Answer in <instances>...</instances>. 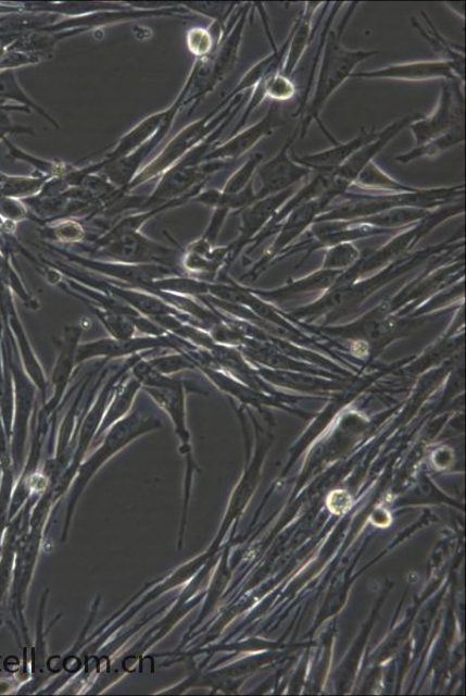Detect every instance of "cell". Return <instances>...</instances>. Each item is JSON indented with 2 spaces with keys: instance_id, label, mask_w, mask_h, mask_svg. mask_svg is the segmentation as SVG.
I'll use <instances>...</instances> for the list:
<instances>
[{
  "instance_id": "obj_1",
  "label": "cell",
  "mask_w": 466,
  "mask_h": 696,
  "mask_svg": "<svg viewBox=\"0 0 466 696\" xmlns=\"http://www.w3.org/2000/svg\"><path fill=\"white\" fill-rule=\"evenodd\" d=\"M357 7V2L351 3L341 23L336 29H330L326 35L313 98L306 102L305 108L297 116L300 119L299 137L302 139L306 136L311 124L316 122L324 135L335 145L338 144L329 129L324 126L320 114L327 101L337 92L339 87L351 78L356 66L378 54L377 50H351L342 45V34Z\"/></svg>"
},
{
  "instance_id": "obj_2",
  "label": "cell",
  "mask_w": 466,
  "mask_h": 696,
  "mask_svg": "<svg viewBox=\"0 0 466 696\" xmlns=\"http://www.w3.org/2000/svg\"><path fill=\"white\" fill-rule=\"evenodd\" d=\"M465 185L443 187H420L411 194L370 195L348 190L341 198L343 202L330 206L317 217L323 221H355L366 219L393 208L414 207L434 211L442 206L464 200Z\"/></svg>"
},
{
  "instance_id": "obj_3",
  "label": "cell",
  "mask_w": 466,
  "mask_h": 696,
  "mask_svg": "<svg viewBox=\"0 0 466 696\" xmlns=\"http://www.w3.org/2000/svg\"><path fill=\"white\" fill-rule=\"evenodd\" d=\"M249 96L250 94L239 95L227 107L218 103L211 113L184 127L176 136L169 139L158 156L153 157L138 172L126 194L130 195L136 188L159 179L165 171L178 164L186 154L202 144L205 138H209L237 109L244 107Z\"/></svg>"
},
{
  "instance_id": "obj_4",
  "label": "cell",
  "mask_w": 466,
  "mask_h": 696,
  "mask_svg": "<svg viewBox=\"0 0 466 696\" xmlns=\"http://www.w3.org/2000/svg\"><path fill=\"white\" fill-rule=\"evenodd\" d=\"M4 343L14 386V415L11 435V455L12 462L15 465H18L24 459L28 426L34 407H36L38 388L26 374L20 358L18 348H16L11 331L5 323Z\"/></svg>"
},
{
  "instance_id": "obj_5",
  "label": "cell",
  "mask_w": 466,
  "mask_h": 696,
  "mask_svg": "<svg viewBox=\"0 0 466 696\" xmlns=\"http://www.w3.org/2000/svg\"><path fill=\"white\" fill-rule=\"evenodd\" d=\"M90 257L128 265H161L184 273L180 268L182 250L166 247L142 232L121 236L91 250Z\"/></svg>"
},
{
  "instance_id": "obj_6",
  "label": "cell",
  "mask_w": 466,
  "mask_h": 696,
  "mask_svg": "<svg viewBox=\"0 0 466 696\" xmlns=\"http://www.w3.org/2000/svg\"><path fill=\"white\" fill-rule=\"evenodd\" d=\"M48 252L58 254L66 264L76 265L77 269L99 274L114 283L131 288L150 290V286L158 278L174 274H185L161 265H128L115 263L90 256H83L55 244L45 243Z\"/></svg>"
},
{
  "instance_id": "obj_7",
  "label": "cell",
  "mask_w": 466,
  "mask_h": 696,
  "mask_svg": "<svg viewBox=\"0 0 466 696\" xmlns=\"http://www.w3.org/2000/svg\"><path fill=\"white\" fill-rule=\"evenodd\" d=\"M137 406L123 420L114 424L105 434L103 444L95 452V455L84 463L80 469L79 483L89 481L97 472L101 464L105 463L111 457L133 440L141 437L149 432L163 427L161 418L155 414L152 407Z\"/></svg>"
},
{
  "instance_id": "obj_8",
  "label": "cell",
  "mask_w": 466,
  "mask_h": 696,
  "mask_svg": "<svg viewBox=\"0 0 466 696\" xmlns=\"http://www.w3.org/2000/svg\"><path fill=\"white\" fill-rule=\"evenodd\" d=\"M464 83L442 82L439 102L433 112L414 121L407 129L416 146H421L458 127H465Z\"/></svg>"
},
{
  "instance_id": "obj_9",
  "label": "cell",
  "mask_w": 466,
  "mask_h": 696,
  "mask_svg": "<svg viewBox=\"0 0 466 696\" xmlns=\"http://www.w3.org/2000/svg\"><path fill=\"white\" fill-rule=\"evenodd\" d=\"M194 347L197 346L171 334L163 337L135 336L129 339H114L110 337L84 344L80 343L77 352V364L79 365L93 359H102L103 361L118 358L127 359L138 355L163 350V348L174 350L175 352H184Z\"/></svg>"
},
{
  "instance_id": "obj_10",
  "label": "cell",
  "mask_w": 466,
  "mask_h": 696,
  "mask_svg": "<svg viewBox=\"0 0 466 696\" xmlns=\"http://www.w3.org/2000/svg\"><path fill=\"white\" fill-rule=\"evenodd\" d=\"M189 87H191V82L187 78L180 94L176 100L169 104L171 113L159 133L155 134L150 141L133 153L124 157V159L102 166L99 172L101 176L105 177L112 185L124 190L126 194L127 188L136 178L138 172L147 165L150 154L159 148L172 127H174L177 115L182 111V103L189 92Z\"/></svg>"
},
{
  "instance_id": "obj_11",
  "label": "cell",
  "mask_w": 466,
  "mask_h": 696,
  "mask_svg": "<svg viewBox=\"0 0 466 696\" xmlns=\"http://www.w3.org/2000/svg\"><path fill=\"white\" fill-rule=\"evenodd\" d=\"M212 177V174L203 164L188 166L178 163L162 174L158 186L154 187L151 195L144 197L140 212L166 206L180 199L192 201Z\"/></svg>"
},
{
  "instance_id": "obj_12",
  "label": "cell",
  "mask_w": 466,
  "mask_h": 696,
  "mask_svg": "<svg viewBox=\"0 0 466 696\" xmlns=\"http://www.w3.org/2000/svg\"><path fill=\"white\" fill-rule=\"evenodd\" d=\"M299 126L287 138L281 150L276 153L270 161L262 163L255 173V179L261 183V187L255 189L256 200H262L270 196L279 195L289 188L306 179L311 172L291 159L290 151L299 137Z\"/></svg>"
},
{
  "instance_id": "obj_13",
  "label": "cell",
  "mask_w": 466,
  "mask_h": 696,
  "mask_svg": "<svg viewBox=\"0 0 466 696\" xmlns=\"http://www.w3.org/2000/svg\"><path fill=\"white\" fill-rule=\"evenodd\" d=\"M85 322L66 325L61 338L55 340L58 350L53 373L50 376L49 386L53 387V395L46 400L39 415L49 420L63 402L68 383L74 376L77 364V352L80 339L86 331Z\"/></svg>"
},
{
  "instance_id": "obj_14",
  "label": "cell",
  "mask_w": 466,
  "mask_h": 696,
  "mask_svg": "<svg viewBox=\"0 0 466 696\" xmlns=\"http://www.w3.org/2000/svg\"><path fill=\"white\" fill-rule=\"evenodd\" d=\"M285 124L280 115L279 102H270L267 113L256 124L241 129L232 135L228 141L216 146L204 157L202 163H219L226 166L235 163L252 150L264 138L274 134L275 129Z\"/></svg>"
},
{
  "instance_id": "obj_15",
  "label": "cell",
  "mask_w": 466,
  "mask_h": 696,
  "mask_svg": "<svg viewBox=\"0 0 466 696\" xmlns=\"http://www.w3.org/2000/svg\"><path fill=\"white\" fill-rule=\"evenodd\" d=\"M253 4L241 5L236 20L228 28L212 59V74L206 83L203 97L211 95L216 87L234 72L239 58V50L247 28L249 15Z\"/></svg>"
},
{
  "instance_id": "obj_16",
  "label": "cell",
  "mask_w": 466,
  "mask_h": 696,
  "mask_svg": "<svg viewBox=\"0 0 466 696\" xmlns=\"http://www.w3.org/2000/svg\"><path fill=\"white\" fill-rule=\"evenodd\" d=\"M351 78L401 82H462L455 74L451 64L440 60L391 64L381 69L369 70V72L354 73Z\"/></svg>"
},
{
  "instance_id": "obj_17",
  "label": "cell",
  "mask_w": 466,
  "mask_h": 696,
  "mask_svg": "<svg viewBox=\"0 0 466 696\" xmlns=\"http://www.w3.org/2000/svg\"><path fill=\"white\" fill-rule=\"evenodd\" d=\"M297 187L281 191L279 195L270 196L262 200H256L243 211H240V235L238 239L230 246V257L228 263H231L248 243L254 240L255 236L261 235L266 226L279 209L295 194Z\"/></svg>"
},
{
  "instance_id": "obj_18",
  "label": "cell",
  "mask_w": 466,
  "mask_h": 696,
  "mask_svg": "<svg viewBox=\"0 0 466 696\" xmlns=\"http://www.w3.org/2000/svg\"><path fill=\"white\" fill-rule=\"evenodd\" d=\"M152 402L163 410L172 423H174L177 437L180 442V452L187 462L193 461L191 447V433L187 428V393L202 391L193 386V383L178 388L154 389L142 388Z\"/></svg>"
},
{
  "instance_id": "obj_19",
  "label": "cell",
  "mask_w": 466,
  "mask_h": 696,
  "mask_svg": "<svg viewBox=\"0 0 466 696\" xmlns=\"http://www.w3.org/2000/svg\"><path fill=\"white\" fill-rule=\"evenodd\" d=\"M424 115L420 113H413L404 116L401 120H396L393 124L387 126L385 129L379 130L378 135L371 142L360 148L351 159L335 170L329 176H332L343 183L352 186L358 173L364 170L366 165L375 160L378 153H381L386 147L392 141L396 135H400L414 121L421 119ZM351 189V188H350Z\"/></svg>"
},
{
  "instance_id": "obj_20",
  "label": "cell",
  "mask_w": 466,
  "mask_h": 696,
  "mask_svg": "<svg viewBox=\"0 0 466 696\" xmlns=\"http://www.w3.org/2000/svg\"><path fill=\"white\" fill-rule=\"evenodd\" d=\"M3 322L9 326L14 338L16 348H18L20 358L23 368L29 378L37 386L38 391L42 395L43 403L46 402L49 382L42 369V364L38 356L33 350V346L27 336L25 326L22 322L18 311L13 300V294L9 296L5 304V311L0 315Z\"/></svg>"
},
{
  "instance_id": "obj_21",
  "label": "cell",
  "mask_w": 466,
  "mask_h": 696,
  "mask_svg": "<svg viewBox=\"0 0 466 696\" xmlns=\"http://www.w3.org/2000/svg\"><path fill=\"white\" fill-rule=\"evenodd\" d=\"M378 135L375 127L371 129L361 128L356 137L347 144H337L332 148L303 156H298L290 151L291 159L297 163L306 166L313 172L331 174L335 170L347 163L351 157L362 147L368 145Z\"/></svg>"
},
{
  "instance_id": "obj_22",
  "label": "cell",
  "mask_w": 466,
  "mask_h": 696,
  "mask_svg": "<svg viewBox=\"0 0 466 696\" xmlns=\"http://www.w3.org/2000/svg\"><path fill=\"white\" fill-rule=\"evenodd\" d=\"M171 113V107L167 109L160 111L158 113H153L141 122H138L136 126H134L128 133H126L123 137L117 139L112 147L108 148L105 154H103L102 159L98 162L93 163L95 170L99 173L102 166L114 163L124 157L133 153L138 148H141L146 145L165 124L167 116Z\"/></svg>"
},
{
  "instance_id": "obj_23",
  "label": "cell",
  "mask_w": 466,
  "mask_h": 696,
  "mask_svg": "<svg viewBox=\"0 0 466 696\" xmlns=\"http://www.w3.org/2000/svg\"><path fill=\"white\" fill-rule=\"evenodd\" d=\"M322 5L323 3H306L297 22L293 23L290 29L291 40L282 67L285 76L292 78L310 44L313 42L316 34V28L314 27L315 15Z\"/></svg>"
},
{
  "instance_id": "obj_24",
  "label": "cell",
  "mask_w": 466,
  "mask_h": 696,
  "mask_svg": "<svg viewBox=\"0 0 466 696\" xmlns=\"http://www.w3.org/2000/svg\"><path fill=\"white\" fill-rule=\"evenodd\" d=\"M427 27L423 26L416 17H411V24L427 44L434 50L441 59L440 61L451 64L457 77L465 83V52L462 46H457L455 42L448 40L437 29L434 23L430 21V17L426 12H421Z\"/></svg>"
},
{
  "instance_id": "obj_25",
  "label": "cell",
  "mask_w": 466,
  "mask_h": 696,
  "mask_svg": "<svg viewBox=\"0 0 466 696\" xmlns=\"http://www.w3.org/2000/svg\"><path fill=\"white\" fill-rule=\"evenodd\" d=\"M290 40L291 32H289L288 38L284 45L280 48L276 45L273 46L270 54L254 64L249 72L241 77L239 83L235 86V89L224 97L221 102L228 104L235 97L243 95L245 91L253 90L259 83L263 82L268 76L282 73Z\"/></svg>"
},
{
  "instance_id": "obj_26",
  "label": "cell",
  "mask_w": 466,
  "mask_h": 696,
  "mask_svg": "<svg viewBox=\"0 0 466 696\" xmlns=\"http://www.w3.org/2000/svg\"><path fill=\"white\" fill-rule=\"evenodd\" d=\"M141 391L142 385L140 381L135 378L130 371L121 377L114 389L106 412L103 414L96 439L101 437L102 434H105L114 424L123 420V418L130 412L138 397V393Z\"/></svg>"
},
{
  "instance_id": "obj_27",
  "label": "cell",
  "mask_w": 466,
  "mask_h": 696,
  "mask_svg": "<svg viewBox=\"0 0 466 696\" xmlns=\"http://www.w3.org/2000/svg\"><path fill=\"white\" fill-rule=\"evenodd\" d=\"M420 187L411 186L394 179L385 170L379 167L375 161L370 162L358 173V176L351 186V190L360 194L370 195H396L411 194Z\"/></svg>"
},
{
  "instance_id": "obj_28",
  "label": "cell",
  "mask_w": 466,
  "mask_h": 696,
  "mask_svg": "<svg viewBox=\"0 0 466 696\" xmlns=\"http://www.w3.org/2000/svg\"><path fill=\"white\" fill-rule=\"evenodd\" d=\"M465 142V127H458L430 141L412 149L408 152L395 157V162L401 164H410L417 160H433L449 149Z\"/></svg>"
},
{
  "instance_id": "obj_29",
  "label": "cell",
  "mask_w": 466,
  "mask_h": 696,
  "mask_svg": "<svg viewBox=\"0 0 466 696\" xmlns=\"http://www.w3.org/2000/svg\"><path fill=\"white\" fill-rule=\"evenodd\" d=\"M192 201L213 209L223 208L228 209L230 213H239L256 201L255 181L236 195L224 194L217 188H203Z\"/></svg>"
},
{
  "instance_id": "obj_30",
  "label": "cell",
  "mask_w": 466,
  "mask_h": 696,
  "mask_svg": "<svg viewBox=\"0 0 466 696\" xmlns=\"http://www.w3.org/2000/svg\"><path fill=\"white\" fill-rule=\"evenodd\" d=\"M14 101L29 111L38 113L56 129H60L59 122L43 110L39 103L34 101L23 89L15 70L0 73V101Z\"/></svg>"
},
{
  "instance_id": "obj_31",
  "label": "cell",
  "mask_w": 466,
  "mask_h": 696,
  "mask_svg": "<svg viewBox=\"0 0 466 696\" xmlns=\"http://www.w3.org/2000/svg\"><path fill=\"white\" fill-rule=\"evenodd\" d=\"M40 233L55 246H80L88 238L85 222L80 219H62L40 225Z\"/></svg>"
},
{
  "instance_id": "obj_32",
  "label": "cell",
  "mask_w": 466,
  "mask_h": 696,
  "mask_svg": "<svg viewBox=\"0 0 466 696\" xmlns=\"http://www.w3.org/2000/svg\"><path fill=\"white\" fill-rule=\"evenodd\" d=\"M427 209L414 207H400L366 219L352 221L358 224H368L375 228L388 229L402 228L404 225L417 223L430 214Z\"/></svg>"
},
{
  "instance_id": "obj_33",
  "label": "cell",
  "mask_w": 466,
  "mask_h": 696,
  "mask_svg": "<svg viewBox=\"0 0 466 696\" xmlns=\"http://www.w3.org/2000/svg\"><path fill=\"white\" fill-rule=\"evenodd\" d=\"M149 291L177 294L198 299L202 295L210 294V284L187 274H174L154 281Z\"/></svg>"
},
{
  "instance_id": "obj_34",
  "label": "cell",
  "mask_w": 466,
  "mask_h": 696,
  "mask_svg": "<svg viewBox=\"0 0 466 696\" xmlns=\"http://www.w3.org/2000/svg\"><path fill=\"white\" fill-rule=\"evenodd\" d=\"M3 142L9 149V157L14 161L25 162L34 169L33 174L36 176L45 177L47 179H53L65 176L66 173L71 172L74 167V164H67L61 161H49L41 159V157L30 154L20 148H16L10 142V139L5 137Z\"/></svg>"
},
{
  "instance_id": "obj_35",
  "label": "cell",
  "mask_w": 466,
  "mask_h": 696,
  "mask_svg": "<svg viewBox=\"0 0 466 696\" xmlns=\"http://www.w3.org/2000/svg\"><path fill=\"white\" fill-rule=\"evenodd\" d=\"M49 179L36 174L32 176H9L0 172V197L25 200L40 194Z\"/></svg>"
},
{
  "instance_id": "obj_36",
  "label": "cell",
  "mask_w": 466,
  "mask_h": 696,
  "mask_svg": "<svg viewBox=\"0 0 466 696\" xmlns=\"http://www.w3.org/2000/svg\"><path fill=\"white\" fill-rule=\"evenodd\" d=\"M86 306L89 307L101 325L106 328L111 338L129 339L135 337L137 331L134 323L128 318L92 304Z\"/></svg>"
},
{
  "instance_id": "obj_37",
  "label": "cell",
  "mask_w": 466,
  "mask_h": 696,
  "mask_svg": "<svg viewBox=\"0 0 466 696\" xmlns=\"http://www.w3.org/2000/svg\"><path fill=\"white\" fill-rule=\"evenodd\" d=\"M264 154L262 152L253 153L247 162L231 174L226 185L221 190L224 194L236 195L244 190L251 183L255 181V173L263 163Z\"/></svg>"
},
{
  "instance_id": "obj_38",
  "label": "cell",
  "mask_w": 466,
  "mask_h": 696,
  "mask_svg": "<svg viewBox=\"0 0 466 696\" xmlns=\"http://www.w3.org/2000/svg\"><path fill=\"white\" fill-rule=\"evenodd\" d=\"M147 362L161 374L175 376L178 373L197 370L196 362L182 352L168 353L160 357H147Z\"/></svg>"
},
{
  "instance_id": "obj_39",
  "label": "cell",
  "mask_w": 466,
  "mask_h": 696,
  "mask_svg": "<svg viewBox=\"0 0 466 696\" xmlns=\"http://www.w3.org/2000/svg\"><path fill=\"white\" fill-rule=\"evenodd\" d=\"M243 3H184V8L191 13H198L211 17L213 22H218L228 26L239 7Z\"/></svg>"
},
{
  "instance_id": "obj_40",
  "label": "cell",
  "mask_w": 466,
  "mask_h": 696,
  "mask_svg": "<svg viewBox=\"0 0 466 696\" xmlns=\"http://www.w3.org/2000/svg\"><path fill=\"white\" fill-rule=\"evenodd\" d=\"M266 99L274 102L289 101L297 97L298 86L291 77L282 73L274 74L263 80Z\"/></svg>"
},
{
  "instance_id": "obj_41",
  "label": "cell",
  "mask_w": 466,
  "mask_h": 696,
  "mask_svg": "<svg viewBox=\"0 0 466 696\" xmlns=\"http://www.w3.org/2000/svg\"><path fill=\"white\" fill-rule=\"evenodd\" d=\"M0 217L8 223L18 224L30 220V214L23 200L0 197Z\"/></svg>"
},
{
  "instance_id": "obj_42",
  "label": "cell",
  "mask_w": 466,
  "mask_h": 696,
  "mask_svg": "<svg viewBox=\"0 0 466 696\" xmlns=\"http://www.w3.org/2000/svg\"><path fill=\"white\" fill-rule=\"evenodd\" d=\"M358 257L357 249L351 243L335 246L326 256V264L332 266L349 265Z\"/></svg>"
},
{
  "instance_id": "obj_43",
  "label": "cell",
  "mask_w": 466,
  "mask_h": 696,
  "mask_svg": "<svg viewBox=\"0 0 466 696\" xmlns=\"http://www.w3.org/2000/svg\"><path fill=\"white\" fill-rule=\"evenodd\" d=\"M445 7L449 10H452L454 14L461 16V20H465V3H445Z\"/></svg>"
},
{
  "instance_id": "obj_44",
  "label": "cell",
  "mask_w": 466,
  "mask_h": 696,
  "mask_svg": "<svg viewBox=\"0 0 466 696\" xmlns=\"http://www.w3.org/2000/svg\"><path fill=\"white\" fill-rule=\"evenodd\" d=\"M7 17L8 15H0V25H2L7 21Z\"/></svg>"
}]
</instances>
